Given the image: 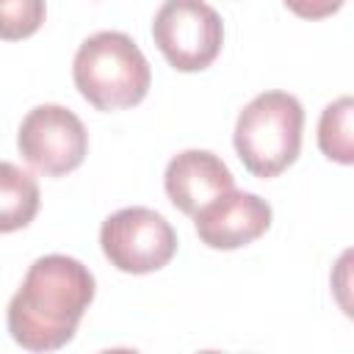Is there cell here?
Returning <instances> with one entry per match:
<instances>
[{"label": "cell", "instance_id": "obj_2", "mask_svg": "<svg viewBox=\"0 0 354 354\" xmlns=\"http://www.w3.org/2000/svg\"><path fill=\"white\" fill-rule=\"evenodd\" d=\"M72 80L97 111H122L147 97L152 72L127 33L100 30L77 47Z\"/></svg>", "mask_w": 354, "mask_h": 354}, {"label": "cell", "instance_id": "obj_6", "mask_svg": "<svg viewBox=\"0 0 354 354\" xmlns=\"http://www.w3.org/2000/svg\"><path fill=\"white\" fill-rule=\"evenodd\" d=\"M17 147L36 171L61 177L83 163L88 152V133L69 108L44 102L22 119Z\"/></svg>", "mask_w": 354, "mask_h": 354}, {"label": "cell", "instance_id": "obj_1", "mask_svg": "<svg viewBox=\"0 0 354 354\" xmlns=\"http://www.w3.org/2000/svg\"><path fill=\"white\" fill-rule=\"evenodd\" d=\"M91 299L94 277L80 260L44 254L8 301V332L28 351H55L75 337Z\"/></svg>", "mask_w": 354, "mask_h": 354}, {"label": "cell", "instance_id": "obj_4", "mask_svg": "<svg viewBox=\"0 0 354 354\" xmlns=\"http://www.w3.org/2000/svg\"><path fill=\"white\" fill-rule=\"evenodd\" d=\"M152 36L163 58L180 72L207 69L224 44V25L205 0H163Z\"/></svg>", "mask_w": 354, "mask_h": 354}, {"label": "cell", "instance_id": "obj_3", "mask_svg": "<svg viewBox=\"0 0 354 354\" xmlns=\"http://www.w3.org/2000/svg\"><path fill=\"white\" fill-rule=\"evenodd\" d=\"M304 108L288 91L257 94L235 122V152L254 177H277L301 149Z\"/></svg>", "mask_w": 354, "mask_h": 354}, {"label": "cell", "instance_id": "obj_9", "mask_svg": "<svg viewBox=\"0 0 354 354\" xmlns=\"http://www.w3.org/2000/svg\"><path fill=\"white\" fill-rule=\"evenodd\" d=\"M39 213V183L19 166L0 160V232L28 227Z\"/></svg>", "mask_w": 354, "mask_h": 354}, {"label": "cell", "instance_id": "obj_7", "mask_svg": "<svg viewBox=\"0 0 354 354\" xmlns=\"http://www.w3.org/2000/svg\"><path fill=\"white\" fill-rule=\"evenodd\" d=\"M196 235L210 249H241L271 227V205L252 191H224L194 213Z\"/></svg>", "mask_w": 354, "mask_h": 354}, {"label": "cell", "instance_id": "obj_10", "mask_svg": "<svg viewBox=\"0 0 354 354\" xmlns=\"http://www.w3.org/2000/svg\"><path fill=\"white\" fill-rule=\"evenodd\" d=\"M351 116H354V100L340 97L329 102L318 122V147L329 160H337L343 166L354 163V133H351Z\"/></svg>", "mask_w": 354, "mask_h": 354}, {"label": "cell", "instance_id": "obj_12", "mask_svg": "<svg viewBox=\"0 0 354 354\" xmlns=\"http://www.w3.org/2000/svg\"><path fill=\"white\" fill-rule=\"evenodd\" d=\"M346 0H285V6L301 19H324L340 11Z\"/></svg>", "mask_w": 354, "mask_h": 354}, {"label": "cell", "instance_id": "obj_11", "mask_svg": "<svg viewBox=\"0 0 354 354\" xmlns=\"http://www.w3.org/2000/svg\"><path fill=\"white\" fill-rule=\"evenodd\" d=\"M44 0H0V39L19 41L33 36L44 22Z\"/></svg>", "mask_w": 354, "mask_h": 354}, {"label": "cell", "instance_id": "obj_5", "mask_svg": "<svg viewBox=\"0 0 354 354\" xmlns=\"http://www.w3.org/2000/svg\"><path fill=\"white\" fill-rule=\"evenodd\" d=\"M102 254L124 274H152L177 252V232L149 207H122L100 227Z\"/></svg>", "mask_w": 354, "mask_h": 354}, {"label": "cell", "instance_id": "obj_8", "mask_svg": "<svg viewBox=\"0 0 354 354\" xmlns=\"http://www.w3.org/2000/svg\"><path fill=\"white\" fill-rule=\"evenodd\" d=\"M163 185L171 205L194 216L213 196L230 191L235 185V177L218 155L207 149H185L169 160Z\"/></svg>", "mask_w": 354, "mask_h": 354}]
</instances>
